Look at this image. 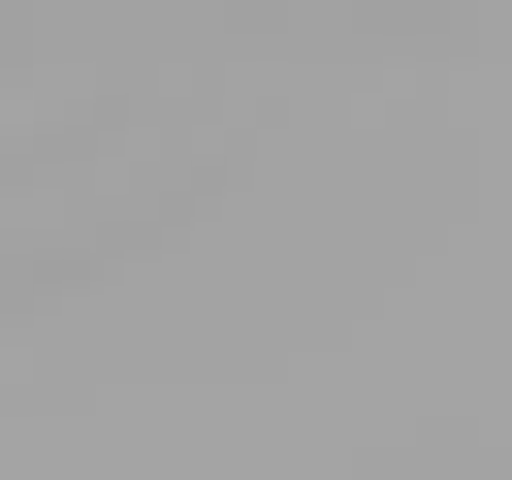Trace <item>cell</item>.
Instances as JSON below:
<instances>
[{
	"label": "cell",
	"instance_id": "6da1fadb",
	"mask_svg": "<svg viewBox=\"0 0 512 480\" xmlns=\"http://www.w3.org/2000/svg\"><path fill=\"white\" fill-rule=\"evenodd\" d=\"M480 32H512V0H480Z\"/></svg>",
	"mask_w": 512,
	"mask_h": 480
}]
</instances>
